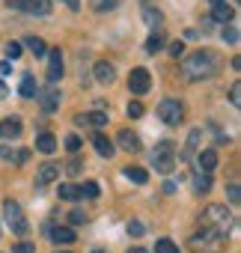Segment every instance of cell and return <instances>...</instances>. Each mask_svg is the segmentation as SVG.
Instances as JSON below:
<instances>
[{"label": "cell", "mask_w": 241, "mask_h": 253, "mask_svg": "<svg viewBox=\"0 0 241 253\" xmlns=\"http://www.w3.org/2000/svg\"><path fill=\"white\" fill-rule=\"evenodd\" d=\"M36 149H39V152H45V155H51V152L57 149V137H54V134H48V131H45V134H39V137H36Z\"/></svg>", "instance_id": "obj_19"}, {"label": "cell", "mask_w": 241, "mask_h": 253, "mask_svg": "<svg viewBox=\"0 0 241 253\" xmlns=\"http://www.w3.org/2000/svg\"><path fill=\"white\" fill-rule=\"evenodd\" d=\"M143 229H146V226H143L140 220H131V223H128V235H134V238H137V235H143Z\"/></svg>", "instance_id": "obj_38"}, {"label": "cell", "mask_w": 241, "mask_h": 253, "mask_svg": "<svg viewBox=\"0 0 241 253\" xmlns=\"http://www.w3.org/2000/svg\"><path fill=\"white\" fill-rule=\"evenodd\" d=\"M155 113H158V119L167 122V125H179V122L185 119V107H182L179 98H164V101H158Z\"/></svg>", "instance_id": "obj_5"}, {"label": "cell", "mask_w": 241, "mask_h": 253, "mask_svg": "<svg viewBox=\"0 0 241 253\" xmlns=\"http://www.w3.org/2000/svg\"><path fill=\"white\" fill-rule=\"evenodd\" d=\"M63 78V51L60 48H48V81L57 84Z\"/></svg>", "instance_id": "obj_9"}, {"label": "cell", "mask_w": 241, "mask_h": 253, "mask_svg": "<svg viewBox=\"0 0 241 253\" xmlns=\"http://www.w3.org/2000/svg\"><path fill=\"white\" fill-rule=\"evenodd\" d=\"M86 220H89V217H86L80 209H72V214H69V223H72V226H80V223H86Z\"/></svg>", "instance_id": "obj_33"}, {"label": "cell", "mask_w": 241, "mask_h": 253, "mask_svg": "<svg viewBox=\"0 0 241 253\" xmlns=\"http://www.w3.org/2000/svg\"><path fill=\"white\" fill-rule=\"evenodd\" d=\"M92 146H95V152H98L101 158H110V155H113V143H110L104 134H95V137H92Z\"/></svg>", "instance_id": "obj_20"}, {"label": "cell", "mask_w": 241, "mask_h": 253, "mask_svg": "<svg viewBox=\"0 0 241 253\" xmlns=\"http://www.w3.org/2000/svg\"><path fill=\"white\" fill-rule=\"evenodd\" d=\"M60 200H69V203H75V200H80V188H75V185H60Z\"/></svg>", "instance_id": "obj_26"}, {"label": "cell", "mask_w": 241, "mask_h": 253, "mask_svg": "<svg viewBox=\"0 0 241 253\" xmlns=\"http://www.w3.org/2000/svg\"><path fill=\"white\" fill-rule=\"evenodd\" d=\"M229 101H232L235 107L241 104V84H232V86H229Z\"/></svg>", "instance_id": "obj_35"}, {"label": "cell", "mask_w": 241, "mask_h": 253, "mask_svg": "<svg viewBox=\"0 0 241 253\" xmlns=\"http://www.w3.org/2000/svg\"><path fill=\"white\" fill-rule=\"evenodd\" d=\"M3 217H6V226L15 235H24L30 229V223H27V217H24V211H21V206L15 200H3Z\"/></svg>", "instance_id": "obj_4"}, {"label": "cell", "mask_w": 241, "mask_h": 253, "mask_svg": "<svg viewBox=\"0 0 241 253\" xmlns=\"http://www.w3.org/2000/svg\"><path fill=\"white\" fill-rule=\"evenodd\" d=\"M226 194H229V203H238V200H241V194H238V185H229V191H226Z\"/></svg>", "instance_id": "obj_41"}, {"label": "cell", "mask_w": 241, "mask_h": 253, "mask_svg": "<svg viewBox=\"0 0 241 253\" xmlns=\"http://www.w3.org/2000/svg\"><path fill=\"white\" fill-rule=\"evenodd\" d=\"M15 253H33V244L30 241H21V244H15Z\"/></svg>", "instance_id": "obj_42"}, {"label": "cell", "mask_w": 241, "mask_h": 253, "mask_svg": "<svg viewBox=\"0 0 241 253\" xmlns=\"http://www.w3.org/2000/svg\"><path fill=\"white\" fill-rule=\"evenodd\" d=\"M149 86H152V78H149L146 69H134V72L128 75V89H131L134 95H146Z\"/></svg>", "instance_id": "obj_8"}, {"label": "cell", "mask_w": 241, "mask_h": 253, "mask_svg": "<svg viewBox=\"0 0 241 253\" xmlns=\"http://www.w3.org/2000/svg\"><path fill=\"white\" fill-rule=\"evenodd\" d=\"M27 149H9V146H0V161H12V164H24L27 161Z\"/></svg>", "instance_id": "obj_15"}, {"label": "cell", "mask_w": 241, "mask_h": 253, "mask_svg": "<svg viewBox=\"0 0 241 253\" xmlns=\"http://www.w3.org/2000/svg\"><path fill=\"white\" fill-rule=\"evenodd\" d=\"M128 253H146V250H143V247H131Z\"/></svg>", "instance_id": "obj_46"}, {"label": "cell", "mask_w": 241, "mask_h": 253, "mask_svg": "<svg viewBox=\"0 0 241 253\" xmlns=\"http://www.w3.org/2000/svg\"><path fill=\"white\" fill-rule=\"evenodd\" d=\"M161 45H164V36H161V30H155V33L146 39V54H155V51H161Z\"/></svg>", "instance_id": "obj_27"}, {"label": "cell", "mask_w": 241, "mask_h": 253, "mask_svg": "<svg viewBox=\"0 0 241 253\" xmlns=\"http://www.w3.org/2000/svg\"><path fill=\"white\" fill-rule=\"evenodd\" d=\"M223 232H217V229H208V226H202V232H197L194 238H191V250H202V253H208V250H214V247H220L223 244Z\"/></svg>", "instance_id": "obj_6"}, {"label": "cell", "mask_w": 241, "mask_h": 253, "mask_svg": "<svg viewBox=\"0 0 241 253\" xmlns=\"http://www.w3.org/2000/svg\"><path fill=\"white\" fill-rule=\"evenodd\" d=\"M200 137H202V131H200V128H194V131L188 134V143H185V149H182V161H191V158L197 155V146H200Z\"/></svg>", "instance_id": "obj_14"}, {"label": "cell", "mask_w": 241, "mask_h": 253, "mask_svg": "<svg viewBox=\"0 0 241 253\" xmlns=\"http://www.w3.org/2000/svg\"><path fill=\"white\" fill-rule=\"evenodd\" d=\"M3 51H6V57H9V60H18V57H21V45H18V42H6V48H3Z\"/></svg>", "instance_id": "obj_34"}, {"label": "cell", "mask_w": 241, "mask_h": 253, "mask_svg": "<svg viewBox=\"0 0 241 253\" xmlns=\"http://www.w3.org/2000/svg\"><path fill=\"white\" fill-rule=\"evenodd\" d=\"M86 125H92V128H101V125H107V113H101V110L89 113V116H86Z\"/></svg>", "instance_id": "obj_30"}, {"label": "cell", "mask_w": 241, "mask_h": 253, "mask_svg": "<svg viewBox=\"0 0 241 253\" xmlns=\"http://www.w3.org/2000/svg\"><path fill=\"white\" fill-rule=\"evenodd\" d=\"M217 69H220V57H217L214 51H208V48L194 51V54H188V57L182 60V75H185V81H205V78L217 75Z\"/></svg>", "instance_id": "obj_1"}, {"label": "cell", "mask_w": 241, "mask_h": 253, "mask_svg": "<svg viewBox=\"0 0 241 253\" xmlns=\"http://www.w3.org/2000/svg\"><path fill=\"white\" fill-rule=\"evenodd\" d=\"M200 220H202V226H208V229H217V232H229L232 229V211L226 209V206H208L202 214H200Z\"/></svg>", "instance_id": "obj_2"}, {"label": "cell", "mask_w": 241, "mask_h": 253, "mask_svg": "<svg viewBox=\"0 0 241 253\" xmlns=\"http://www.w3.org/2000/svg\"><path fill=\"white\" fill-rule=\"evenodd\" d=\"M170 54L173 57H185V45L182 42H170Z\"/></svg>", "instance_id": "obj_40"}, {"label": "cell", "mask_w": 241, "mask_h": 253, "mask_svg": "<svg viewBox=\"0 0 241 253\" xmlns=\"http://www.w3.org/2000/svg\"><path fill=\"white\" fill-rule=\"evenodd\" d=\"M92 253H107V250H92Z\"/></svg>", "instance_id": "obj_47"}, {"label": "cell", "mask_w": 241, "mask_h": 253, "mask_svg": "<svg viewBox=\"0 0 241 253\" xmlns=\"http://www.w3.org/2000/svg\"><path fill=\"white\" fill-rule=\"evenodd\" d=\"M24 45H27V48H30L36 57H45V54H48V45H45L39 36H27V42H24Z\"/></svg>", "instance_id": "obj_25"}, {"label": "cell", "mask_w": 241, "mask_h": 253, "mask_svg": "<svg viewBox=\"0 0 241 253\" xmlns=\"http://www.w3.org/2000/svg\"><path fill=\"white\" fill-rule=\"evenodd\" d=\"M54 179H60V164H54V161L42 164L39 173H36V182H39V185H51Z\"/></svg>", "instance_id": "obj_13"}, {"label": "cell", "mask_w": 241, "mask_h": 253, "mask_svg": "<svg viewBox=\"0 0 241 253\" xmlns=\"http://www.w3.org/2000/svg\"><path fill=\"white\" fill-rule=\"evenodd\" d=\"M232 18H235V9H232V6H226V0H223V3H214V21L229 24Z\"/></svg>", "instance_id": "obj_17"}, {"label": "cell", "mask_w": 241, "mask_h": 253, "mask_svg": "<svg viewBox=\"0 0 241 253\" xmlns=\"http://www.w3.org/2000/svg\"><path fill=\"white\" fill-rule=\"evenodd\" d=\"M80 197H86V200H95V197H98V185H95V182H86V185L80 188Z\"/></svg>", "instance_id": "obj_32"}, {"label": "cell", "mask_w": 241, "mask_h": 253, "mask_svg": "<svg viewBox=\"0 0 241 253\" xmlns=\"http://www.w3.org/2000/svg\"><path fill=\"white\" fill-rule=\"evenodd\" d=\"M60 3H69L72 9H78V6H80V0H60Z\"/></svg>", "instance_id": "obj_44"}, {"label": "cell", "mask_w": 241, "mask_h": 253, "mask_svg": "<svg viewBox=\"0 0 241 253\" xmlns=\"http://www.w3.org/2000/svg\"><path fill=\"white\" fill-rule=\"evenodd\" d=\"M125 176H128L134 185H146V182H149V173H146L143 167H125Z\"/></svg>", "instance_id": "obj_24"}, {"label": "cell", "mask_w": 241, "mask_h": 253, "mask_svg": "<svg viewBox=\"0 0 241 253\" xmlns=\"http://www.w3.org/2000/svg\"><path fill=\"white\" fill-rule=\"evenodd\" d=\"M6 95H9V89H6V84H3V81H0V98H6Z\"/></svg>", "instance_id": "obj_45"}, {"label": "cell", "mask_w": 241, "mask_h": 253, "mask_svg": "<svg viewBox=\"0 0 241 253\" xmlns=\"http://www.w3.org/2000/svg\"><path fill=\"white\" fill-rule=\"evenodd\" d=\"M80 170H83V167H80V161H72V164H69V170H66V173H69V176H78V173H80Z\"/></svg>", "instance_id": "obj_43"}, {"label": "cell", "mask_w": 241, "mask_h": 253, "mask_svg": "<svg viewBox=\"0 0 241 253\" xmlns=\"http://www.w3.org/2000/svg\"><path fill=\"white\" fill-rule=\"evenodd\" d=\"M36 89H39V86H36V78H33V75H24V78H21L18 92H21L24 98H33V95H36Z\"/></svg>", "instance_id": "obj_22"}, {"label": "cell", "mask_w": 241, "mask_h": 253, "mask_svg": "<svg viewBox=\"0 0 241 253\" xmlns=\"http://www.w3.org/2000/svg\"><path fill=\"white\" fill-rule=\"evenodd\" d=\"M128 116H131V119L143 116V104H140V101H131V104H128Z\"/></svg>", "instance_id": "obj_37"}, {"label": "cell", "mask_w": 241, "mask_h": 253, "mask_svg": "<svg viewBox=\"0 0 241 253\" xmlns=\"http://www.w3.org/2000/svg\"><path fill=\"white\" fill-rule=\"evenodd\" d=\"M223 39H226L229 45H235V42H238V30H235V27H226V30H223Z\"/></svg>", "instance_id": "obj_39"}, {"label": "cell", "mask_w": 241, "mask_h": 253, "mask_svg": "<svg viewBox=\"0 0 241 253\" xmlns=\"http://www.w3.org/2000/svg\"><path fill=\"white\" fill-rule=\"evenodd\" d=\"M211 188V176L205 173V170H200L197 176H194V194H205Z\"/></svg>", "instance_id": "obj_23"}, {"label": "cell", "mask_w": 241, "mask_h": 253, "mask_svg": "<svg viewBox=\"0 0 241 253\" xmlns=\"http://www.w3.org/2000/svg\"><path fill=\"white\" fill-rule=\"evenodd\" d=\"M152 164H155V173H173V167H176V149H173V143L170 140H161L155 149H152Z\"/></svg>", "instance_id": "obj_3"}, {"label": "cell", "mask_w": 241, "mask_h": 253, "mask_svg": "<svg viewBox=\"0 0 241 253\" xmlns=\"http://www.w3.org/2000/svg\"><path fill=\"white\" fill-rule=\"evenodd\" d=\"M60 98H63V95H60L57 89H48V92L42 95V110H45V113H54V110L60 107Z\"/></svg>", "instance_id": "obj_18"}, {"label": "cell", "mask_w": 241, "mask_h": 253, "mask_svg": "<svg viewBox=\"0 0 241 253\" xmlns=\"http://www.w3.org/2000/svg\"><path fill=\"white\" fill-rule=\"evenodd\" d=\"M211 3H223V0H211Z\"/></svg>", "instance_id": "obj_48"}, {"label": "cell", "mask_w": 241, "mask_h": 253, "mask_svg": "<svg viewBox=\"0 0 241 253\" xmlns=\"http://www.w3.org/2000/svg\"><path fill=\"white\" fill-rule=\"evenodd\" d=\"M6 3H9V9H21L27 15H48L54 9L51 0H6Z\"/></svg>", "instance_id": "obj_7"}, {"label": "cell", "mask_w": 241, "mask_h": 253, "mask_svg": "<svg viewBox=\"0 0 241 253\" xmlns=\"http://www.w3.org/2000/svg\"><path fill=\"white\" fill-rule=\"evenodd\" d=\"M92 75H95V81H98V84H113V78H116V69H113V63H107V60H98V63L92 66Z\"/></svg>", "instance_id": "obj_12"}, {"label": "cell", "mask_w": 241, "mask_h": 253, "mask_svg": "<svg viewBox=\"0 0 241 253\" xmlns=\"http://www.w3.org/2000/svg\"><path fill=\"white\" fill-rule=\"evenodd\" d=\"M51 241L54 244H72L75 241V229L72 226H54L51 229Z\"/></svg>", "instance_id": "obj_16"}, {"label": "cell", "mask_w": 241, "mask_h": 253, "mask_svg": "<svg viewBox=\"0 0 241 253\" xmlns=\"http://www.w3.org/2000/svg\"><path fill=\"white\" fill-rule=\"evenodd\" d=\"M21 119L18 116H6V119H0V137L3 140H15L18 134H21Z\"/></svg>", "instance_id": "obj_10"}, {"label": "cell", "mask_w": 241, "mask_h": 253, "mask_svg": "<svg viewBox=\"0 0 241 253\" xmlns=\"http://www.w3.org/2000/svg\"><path fill=\"white\" fill-rule=\"evenodd\" d=\"M66 149H69V152H78V149H80V137H78V134H69V137H66Z\"/></svg>", "instance_id": "obj_36"}, {"label": "cell", "mask_w": 241, "mask_h": 253, "mask_svg": "<svg viewBox=\"0 0 241 253\" xmlns=\"http://www.w3.org/2000/svg\"><path fill=\"white\" fill-rule=\"evenodd\" d=\"M143 18L155 27V24H161V12L158 9H152V6H143Z\"/></svg>", "instance_id": "obj_31"}, {"label": "cell", "mask_w": 241, "mask_h": 253, "mask_svg": "<svg viewBox=\"0 0 241 253\" xmlns=\"http://www.w3.org/2000/svg\"><path fill=\"white\" fill-rule=\"evenodd\" d=\"M214 167H217V152H214V149H205V152H200V170L211 173Z\"/></svg>", "instance_id": "obj_21"}, {"label": "cell", "mask_w": 241, "mask_h": 253, "mask_svg": "<svg viewBox=\"0 0 241 253\" xmlns=\"http://www.w3.org/2000/svg\"><path fill=\"white\" fill-rule=\"evenodd\" d=\"M122 0H92V9L95 12H110V9H116Z\"/></svg>", "instance_id": "obj_28"}, {"label": "cell", "mask_w": 241, "mask_h": 253, "mask_svg": "<svg viewBox=\"0 0 241 253\" xmlns=\"http://www.w3.org/2000/svg\"><path fill=\"white\" fill-rule=\"evenodd\" d=\"M155 253H179V247H176V241L161 238V241H155Z\"/></svg>", "instance_id": "obj_29"}, {"label": "cell", "mask_w": 241, "mask_h": 253, "mask_svg": "<svg viewBox=\"0 0 241 253\" xmlns=\"http://www.w3.org/2000/svg\"><path fill=\"white\" fill-rule=\"evenodd\" d=\"M116 143H119V149H125V152H140V149H143L140 137H137L134 131H128V128H122V131L116 134Z\"/></svg>", "instance_id": "obj_11"}]
</instances>
